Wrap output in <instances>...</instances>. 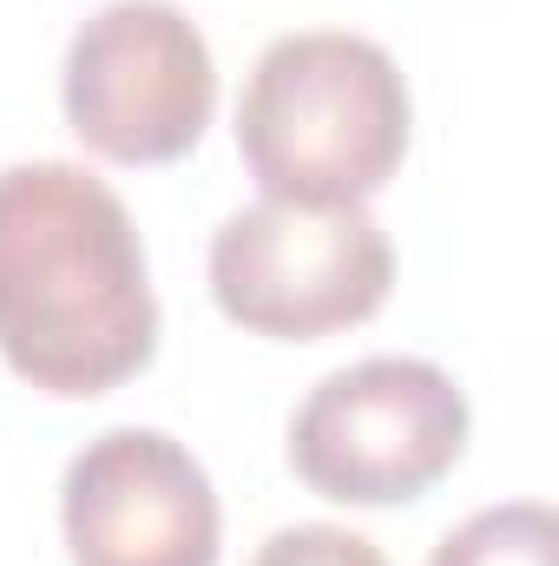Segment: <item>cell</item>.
Masks as SVG:
<instances>
[{
    "label": "cell",
    "instance_id": "obj_1",
    "mask_svg": "<svg viewBox=\"0 0 559 566\" xmlns=\"http://www.w3.org/2000/svg\"><path fill=\"white\" fill-rule=\"evenodd\" d=\"M158 349V296L126 198L66 158L0 171V356L40 396H106Z\"/></svg>",
    "mask_w": 559,
    "mask_h": 566
},
{
    "label": "cell",
    "instance_id": "obj_2",
    "mask_svg": "<svg viewBox=\"0 0 559 566\" xmlns=\"http://www.w3.org/2000/svg\"><path fill=\"white\" fill-rule=\"evenodd\" d=\"M409 80L389 46L336 27L283 33L257 53L238 99V151L264 198L362 205L409 151Z\"/></svg>",
    "mask_w": 559,
    "mask_h": 566
},
{
    "label": "cell",
    "instance_id": "obj_3",
    "mask_svg": "<svg viewBox=\"0 0 559 566\" xmlns=\"http://www.w3.org/2000/svg\"><path fill=\"white\" fill-rule=\"evenodd\" d=\"M395 290V244L369 205L257 198L211 238L218 310L271 343H316L369 323Z\"/></svg>",
    "mask_w": 559,
    "mask_h": 566
},
{
    "label": "cell",
    "instance_id": "obj_4",
    "mask_svg": "<svg viewBox=\"0 0 559 566\" xmlns=\"http://www.w3.org/2000/svg\"><path fill=\"white\" fill-rule=\"evenodd\" d=\"M467 448V396L441 363L369 356L329 369L289 416V468L342 507L421 501Z\"/></svg>",
    "mask_w": 559,
    "mask_h": 566
},
{
    "label": "cell",
    "instance_id": "obj_5",
    "mask_svg": "<svg viewBox=\"0 0 559 566\" xmlns=\"http://www.w3.org/2000/svg\"><path fill=\"white\" fill-rule=\"evenodd\" d=\"M73 139L113 165H171L218 113V60L171 0H106L80 20L60 73Z\"/></svg>",
    "mask_w": 559,
    "mask_h": 566
},
{
    "label": "cell",
    "instance_id": "obj_6",
    "mask_svg": "<svg viewBox=\"0 0 559 566\" xmlns=\"http://www.w3.org/2000/svg\"><path fill=\"white\" fill-rule=\"evenodd\" d=\"M73 566H218L224 507L204 461L165 428H106L66 461Z\"/></svg>",
    "mask_w": 559,
    "mask_h": 566
},
{
    "label": "cell",
    "instance_id": "obj_7",
    "mask_svg": "<svg viewBox=\"0 0 559 566\" xmlns=\"http://www.w3.org/2000/svg\"><path fill=\"white\" fill-rule=\"evenodd\" d=\"M428 566H559V527L547 501H500L447 527Z\"/></svg>",
    "mask_w": 559,
    "mask_h": 566
},
{
    "label": "cell",
    "instance_id": "obj_8",
    "mask_svg": "<svg viewBox=\"0 0 559 566\" xmlns=\"http://www.w3.org/2000/svg\"><path fill=\"white\" fill-rule=\"evenodd\" d=\"M251 566H389L382 547L356 527H336V521H303V527H277Z\"/></svg>",
    "mask_w": 559,
    "mask_h": 566
}]
</instances>
